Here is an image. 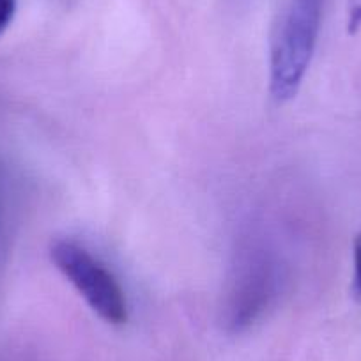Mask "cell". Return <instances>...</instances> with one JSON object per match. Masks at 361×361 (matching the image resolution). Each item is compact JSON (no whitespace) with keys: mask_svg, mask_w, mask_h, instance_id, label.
<instances>
[{"mask_svg":"<svg viewBox=\"0 0 361 361\" xmlns=\"http://www.w3.org/2000/svg\"><path fill=\"white\" fill-rule=\"evenodd\" d=\"M16 13V0H0V36L11 25Z\"/></svg>","mask_w":361,"mask_h":361,"instance_id":"obj_4","label":"cell"},{"mask_svg":"<svg viewBox=\"0 0 361 361\" xmlns=\"http://www.w3.org/2000/svg\"><path fill=\"white\" fill-rule=\"evenodd\" d=\"M353 293L357 300H361V234L354 241V276Z\"/></svg>","mask_w":361,"mask_h":361,"instance_id":"obj_3","label":"cell"},{"mask_svg":"<svg viewBox=\"0 0 361 361\" xmlns=\"http://www.w3.org/2000/svg\"><path fill=\"white\" fill-rule=\"evenodd\" d=\"M50 257L98 317L114 326L126 324V294L119 280L98 257L71 239H57L51 245Z\"/></svg>","mask_w":361,"mask_h":361,"instance_id":"obj_2","label":"cell"},{"mask_svg":"<svg viewBox=\"0 0 361 361\" xmlns=\"http://www.w3.org/2000/svg\"><path fill=\"white\" fill-rule=\"evenodd\" d=\"M324 0H293L271 39L269 87L279 103L289 102L300 90L308 71L322 18Z\"/></svg>","mask_w":361,"mask_h":361,"instance_id":"obj_1","label":"cell"},{"mask_svg":"<svg viewBox=\"0 0 361 361\" xmlns=\"http://www.w3.org/2000/svg\"><path fill=\"white\" fill-rule=\"evenodd\" d=\"M360 29H361V0H349L347 30H349V34H356Z\"/></svg>","mask_w":361,"mask_h":361,"instance_id":"obj_5","label":"cell"}]
</instances>
